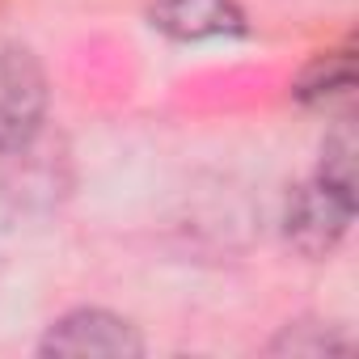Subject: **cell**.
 <instances>
[{"instance_id": "6da1fadb", "label": "cell", "mask_w": 359, "mask_h": 359, "mask_svg": "<svg viewBox=\"0 0 359 359\" xmlns=\"http://www.w3.org/2000/svg\"><path fill=\"white\" fill-rule=\"evenodd\" d=\"M47 114V81L39 60L18 47L13 39H0V152L26 148Z\"/></svg>"}, {"instance_id": "7a4b0ae2", "label": "cell", "mask_w": 359, "mask_h": 359, "mask_svg": "<svg viewBox=\"0 0 359 359\" xmlns=\"http://www.w3.org/2000/svg\"><path fill=\"white\" fill-rule=\"evenodd\" d=\"M351 216H355V187H342V182H334V177L317 173L313 182H304L287 199V216H283L287 241L300 254L321 258V254H330L342 241Z\"/></svg>"}, {"instance_id": "3957f363", "label": "cell", "mask_w": 359, "mask_h": 359, "mask_svg": "<svg viewBox=\"0 0 359 359\" xmlns=\"http://www.w3.org/2000/svg\"><path fill=\"white\" fill-rule=\"evenodd\" d=\"M43 355H106V359H131L144 351L131 321L106 313V309H76L60 321H51Z\"/></svg>"}, {"instance_id": "277c9868", "label": "cell", "mask_w": 359, "mask_h": 359, "mask_svg": "<svg viewBox=\"0 0 359 359\" xmlns=\"http://www.w3.org/2000/svg\"><path fill=\"white\" fill-rule=\"evenodd\" d=\"M148 18L173 43H208V39L245 34V13L237 0H156Z\"/></svg>"}, {"instance_id": "5b68a950", "label": "cell", "mask_w": 359, "mask_h": 359, "mask_svg": "<svg viewBox=\"0 0 359 359\" xmlns=\"http://www.w3.org/2000/svg\"><path fill=\"white\" fill-rule=\"evenodd\" d=\"M355 89V64H351V51H330V55H317L300 81H296V102L313 106V110H330L338 102H346Z\"/></svg>"}]
</instances>
